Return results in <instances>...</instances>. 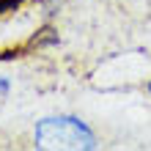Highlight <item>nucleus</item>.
<instances>
[{
    "label": "nucleus",
    "instance_id": "1",
    "mask_svg": "<svg viewBox=\"0 0 151 151\" xmlns=\"http://www.w3.org/2000/svg\"><path fill=\"white\" fill-rule=\"evenodd\" d=\"M33 143L36 148L47 151H91L96 148V135L91 132L88 124H83L74 115H52V118H41L33 129Z\"/></svg>",
    "mask_w": 151,
    "mask_h": 151
},
{
    "label": "nucleus",
    "instance_id": "2",
    "mask_svg": "<svg viewBox=\"0 0 151 151\" xmlns=\"http://www.w3.org/2000/svg\"><path fill=\"white\" fill-rule=\"evenodd\" d=\"M22 0H0V14H6V11H17L19 8Z\"/></svg>",
    "mask_w": 151,
    "mask_h": 151
},
{
    "label": "nucleus",
    "instance_id": "3",
    "mask_svg": "<svg viewBox=\"0 0 151 151\" xmlns=\"http://www.w3.org/2000/svg\"><path fill=\"white\" fill-rule=\"evenodd\" d=\"M6 93H8V80L0 77V96H6Z\"/></svg>",
    "mask_w": 151,
    "mask_h": 151
},
{
    "label": "nucleus",
    "instance_id": "4",
    "mask_svg": "<svg viewBox=\"0 0 151 151\" xmlns=\"http://www.w3.org/2000/svg\"><path fill=\"white\" fill-rule=\"evenodd\" d=\"M148 91H151V83H148Z\"/></svg>",
    "mask_w": 151,
    "mask_h": 151
}]
</instances>
